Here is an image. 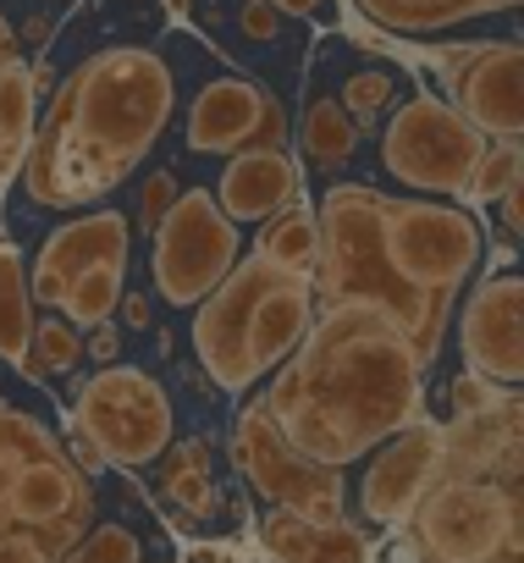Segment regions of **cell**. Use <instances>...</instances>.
I'll return each instance as SVG.
<instances>
[{
	"label": "cell",
	"mask_w": 524,
	"mask_h": 563,
	"mask_svg": "<svg viewBox=\"0 0 524 563\" xmlns=\"http://www.w3.org/2000/svg\"><path fill=\"white\" fill-rule=\"evenodd\" d=\"M271 426L315 464L348 470L425 415V365L376 305H321L304 343L259 393Z\"/></svg>",
	"instance_id": "1"
},
{
	"label": "cell",
	"mask_w": 524,
	"mask_h": 563,
	"mask_svg": "<svg viewBox=\"0 0 524 563\" xmlns=\"http://www.w3.org/2000/svg\"><path fill=\"white\" fill-rule=\"evenodd\" d=\"M171 111L177 73L155 45L122 40L89 51L34 117V139L18 166L29 199L45 210L100 199L144 166L155 139L171 128Z\"/></svg>",
	"instance_id": "2"
},
{
	"label": "cell",
	"mask_w": 524,
	"mask_h": 563,
	"mask_svg": "<svg viewBox=\"0 0 524 563\" xmlns=\"http://www.w3.org/2000/svg\"><path fill=\"white\" fill-rule=\"evenodd\" d=\"M315 310V276L237 254L232 271L193 305V360L221 393L237 398L304 343Z\"/></svg>",
	"instance_id": "3"
},
{
	"label": "cell",
	"mask_w": 524,
	"mask_h": 563,
	"mask_svg": "<svg viewBox=\"0 0 524 563\" xmlns=\"http://www.w3.org/2000/svg\"><path fill=\"white\" fill-rule=\"evenodd\" d=\"M376 188L365 183H332L321 194V210H315V227H321V265H315V305H376L387 310L409 343H414V360L431 371L442 343H447V327L403 288L392 276V265L381 260L376 249Z\"/></svg>",
	"instance_id": "4"
},
{
	"label": "cell",
	"mask_w": 524,
	"mask_h": 563,
	"mask_svg": "<svg viewBox=\"0 0 524 563\" xmlns=\"http://www.w3.org/2000/svg\"><path fill=\"white\" fill-rule=\"evenodd\" d=\"M376 249L392 265V276L442 321L453 327V310L486 260V232L469 216V205L453 199H376Z\"/></svg>",
	"instance_id": "5"
},
{
	"label": "cell",
	"mask_w": 524,
	"mask_h": 563,
	"mask_svg": "<svg viewBox=\"0 0 524 563\" xmlns=\"http://www.w3.org/2000/svg\"><path fill=\"white\" fill-rule=\"evenodd\" d=\"M414 563H519V481L436 475L403 519Z\"/></svg>",
	"instance_id": "6"
},
{
	"label": "cell",
	"mask_w": 524,
	"mask_h": 563,
	"mask_svg": "<svg viewBox=\"0 0 524 563\" xmlns=\"http://www.w3.org/2000/svg\"><path fill=\"white\" fill-rule=\"evenodd\" d=\"M486 144L491 139H480L442 95L409 89L387 111L376 150H381V172L398 177L409 194H420V199H453L458 205V194H464L475 161L486 155Z\"/></svg>",
	"instance_id": "7"
},
{
	"label": "cell",
	"mask_w": 524,
	"mask_h": 563,
	"mask_svg": "<svg viewBox=\"0 0 524 563\" xmlns=\"http://www.w3.org/2000/svg\"><path fill=\"white\" fill-rule=\"evenodd\" d=\"M73 431H83L105 464L144 470L171 448V398L138 365H100L73 398Z\"/></svg>",
	"instance_id": "8"
},
{
	"label": "cell",
	"mask_w": 524,
	"mask_h": 563,
	"mask_svg": "<svg viewBox=\"0 0 524 563\" xmlns=\"http://www.w3.org/2000/svg\"><path fill=\"white\" fill-rule=\"evenodd\" d=\"M149 238V276L171 310H193L243 254V232L221 216L210 188H182Z\"/></svg>",
	"instance_id": "9"
},
{
	"label": "cell",
	"mask_w": 524,
	"mask_h": 563,
	"mask_svg": "<svg viewBox=\"0 0 524 563\" xmlns=\"http://www.w3.org/2000/svg\"><path fill=\"white\" fill-rule=\"evenodd\" d=\"M232 464L271 508H288V514H304V519H343V503H348L343 470L304 459L271 426V415L259 409V398H248L232 420Z\"/></svg>",
	"instance_id": "10"
},
{
	"label": "cell",
	"mask_w": 524,
	"mask_h": 563,
	"mask_svg": "<svg viewBox=\"0 0 524 563\" xmlns=\"http://www.w3.org/2000/svg\"><path fill=\"white\" fill-rule=\"evenodd\" d=\"M442 100L491 144L524 139V51L519 40H475L442 56Z\"/></svg>",
	"instance_id": "11"
},
{
	"label": "cell",
	"mask_w": 524,
	"mask_h": 563,
	"mask_svg": "<svg viewBox=\"0 0 524 563\" xmlns=\"http://www.w3.org/2000/svg\"><path fill=\"white\" fill-rule=\"evenodd\" d=\"M182 139L193 155H237V150H288L282 100L243 73H215L199 84Z\"/></svg>",
	"instance_id": "12"
},
{
	"label": "cell",
	"mask_w": 524,
	"mask_h": 563,
	"mask_svg": "<svg viewBox=\"0 0 524 563\" xmlns=\"http://www.w3.org/2000/svg\"><path fill=\"white\" fill-rule=\"evenodd\" d=\"M458 354L464 371L491 387L524 382V282L519 271H486L458 310Z\"/></svg>",
	"instance_id": "13"
},
{
	"label": "cell",
	"mask_w": 524,
	"mask_h": 563,
	"mask_svg": "<svg viewBox=\"0 0 524 563\" xmlns=\"http://www.w3.org/2000/svg\"><path fill=\"white\" fill-rule=\"evenodd\" d=\"M365 459L370 464H365V481H359V525L398 530L409 519V508L425 497V486L442 475V426L420 415Z\"/></svg>",
	"instance_id": "14"
},
{
	"label": "cell",
	"mask_w": 524,
	"mask_h": 563,
	"mask_svg": "<svg viewBox=\"0 0 524 563\" xmlns=\"http://www.w3.org/2000/svg\"><path fill=\"white\" fill-rule=\"evenodd\" d=\"M127 249H133V232H127V216L122 210H83L73 221H62L34 265H29V299L34 310H56L62 294L73 288V276L94 271V265H127Z\"/></svg>",
	"instance_id": "15"
},
{
	"label": "cell",
	"mask_w": 524,
	"mask_h": 563,
	"mask_svg": "<svg viewBox=\"0 0 524 563\" xmlns=\"http://www.w3.org/2000/svg\"><path fill=\"white\" fill-rule=\"evenodd\" d=\"M519 437H524V404H519V387H508L491 409L453 415V426H442V475L519 481Z\"/></svg>",
	"instance_id": "16"
},
{
	"label": "cell",
	"mask_w": 524,
	"mask_h": 563,
	"mask_svg": "<svg viewBox=\"0 0 524 563\" xmlns=\"http://www.w3.org/2000/svg\"><path fill=\"white\" fill-rule=\"evenodd\" d=\"M215 205H221V216L243 232L248 221L259 227L271 210H282V205H293L299 194H304V177H299V166H293V155L288 150H237V155H226V166L215 172Z\"/></svg>",
	"instance_id": "17"
},
{
	"label": "cell",
	"mask_w": 524,
	"mask_h": 563,
	"mask_svg": "<svg viewBox=\"0 0 524 563\" xmlns=\"http://www.w3.org/2000/svg\"><path fill=\"white\" fill-rule=\"evenodd\" d=\"M259 547L271 563H370V530L343 519H304L288 508H271L259 519Z\"/></svg>",
	"instance_id": "18"
},
{
	"label": "cell",
	"mask_w": 524,
	"mask_h": 563,
	"mask_svg": "<svg viewBox=\"0 0 524 563\" xmlns=\"http://www.w3.org/2000/svg\"><path fill=\"white\" fill-rule=\"evenodd\" d=\"M519 0H354V12L387 34L420 40V34H442L453 23L469 18H491V12H513Z\"/></svg>",
	"instance_id": "19"
},
{
	"label": "cell",
	"mask_w": 524,
	"mask_h": 563,
	"mask_svg": "<svg viewBox=\"0 0 524 563\" xmlns=\"http://www.w3.org/2000/svg\"><path fill=\"white\" fill-rule=\"evenodd\" d=\"M293 139H299V155H304V166L310 172H321V177H332V172H343L354 155H359V128H354V117L315 84L310 95H304V117H299V128H293Z\"/></svg>",
	"instance_id": "20"
},
{
	"label": "cell",
	"mask_w": 524,
	"mask_h": 563,
	"mask_svg": "<svg viewBox=\"0 0 524 563\" xmlns=\"http://www.w3.org/2000/svg\"><path fill=\"white\" fill-rule=\"evenodd\" d=\"M254 254H259V260H271V265H282V271L315 276V265H321V227H315V205L299 194L293 205L271 210L266 221H259Z\"/></svg>",
	"instance_id": "21"
},
{
	"label": "cell",
	"mask_w": 524,
	"mask_h": 563,
	"mask_svg": "<svg viewBox=\"0 0 524 563\" xmlns=\"http://www.w3.org/2000/svg\"><path fill=\"white\" fill-rule=\"evenodd\" d=\"M409 89H403V73L398 67H387V62H376V56H365V62H348L343 67V78H337V89H332V100L354 117V128L359 133H370L398 100H403Z\"/></svg>",
	"instance_id": "22"
},
{
	"label": "cell",
	"mask_w": 524,
	"mask_h": 563,
	"mask_svg": "<svg viewBox=\"0 0 524 563\" xmlns=\"http://www.w3.org/2000/svg\"><path fill=\"white\" fill-rule=\"evenodd\" d=\"M34 299H29V265L12 243H0V360L23 365L29 332H34Z\"/></svg>",
	"instance_id": "23"
},
{
	"label": "cell",
	"mask_w": 524,
	"mask_h": 563,
	"mask_svg": "<svg viewBox=\"0 0 524 563\" xmlns=\"http://www.w3.org/2000/svg\"><path fill=\"white\" fill-rule=\"evenodd\" d=\"M155 464H160L166 497H171L182 514H193V519L215 514V481H210V448H204V442H171Z\"/></svg>",
	"instance_id": "24"
},
{
	"label": "cell",
	"mask_w": 524,
	"mask_h": 563,
	"mask_svg": "<svg viewBox=\"0 0 524 563\" xmlns=\"http://www.w3.org/2000/svg\"><path fill=\"white\" fill-rule=\"evenodd\" d=\"M122 271H127V265H94V271L73 276V288L62 294L56 316H62L73 332H89V327L111 321L116 305H122Z\"/></svg>",
	"instance_id": "25"
},
{
	"label": "cell",
	"mask_w": 524,
	"mask_h": 563,
	"mask_svg": "<svg viewBox=\"0 0 524 563\" xmlns=\"http://www.w3.org/2000/svg\"><path fill=\"white\" fill-rule=\"evenodd\" d=\"M83 360V338L51 310V316H34V332H29V354H23V376L29 382H51L62 371H73Z\"/></svg>",
	"instance_id": "26"
},
{
	"label": "cell",
	"mask_w": 524,
	"mask_h": 563,
	"mask_svg": "<svg viewBox=\"0 0 524 563\" xmlns=\"http://www.w3.org/2000/svg\"><path fill=\"white\" fill-rule=\"evenodd\" d=\"M56 431H45L34 415H23V409H12L7 398H0V525H12L7 519V486H12V470L34 453V448H45Z\"/></svg>",
	"instance_id": "27"
},
{
	"label": "cell",
	"mask_w": 524,
	"mask_h": 563,
	"mask_svg": "<svg viewBox=\"0 0 524 563\" xmlns=\"http://www.w3.org/2000/svg\"><path fill=\"white\" fill-rule=\"evenodd\" d=\"M519 177H524L519 144H486V155L475 161V172H469L458 205H497V194H502L508 183H519Z\"/></svg>",
	"instance_id": "28"
},
{
	"label": "cell",
	"mask_w": 524,
	"mask_h": 563,
	"mask_svg": "<svg viewBox=\"0 0 524 563\" xmlns=\"http://www.w3.org/2000/svg\"><path fill=\"white\" fill-rule=\"evenodd\" d=\"M144 558V547H138V536L127 530V525H89L73 547H67V558L62 563H138Z\"/></svg>",
	"instance_id": "29"
},
{
	"label": "cell",
	"mask_w": 524,
	"mask_h": 563,
	"mask_svg": "<svg viewBox=\"0 0 524 563\" xmlns=\"http://www.w3.org/2000/svg\"><path fill=\"white\" fill-rule=\"evenodd\" d=\"M232 29H237L243 45L266 51V45H282L288 18L277 12V0H237V7H232Z\"/></svg>",
	"instance_id": "30"
},
{
	"label": "cell",
	"mask_w": 524,
	"mask_h": 563,
	"mask_svg": "<svg viewBox=\"0 0 524 563\" xmlns=\"http://www.w3.org/2000/svg\"><path fill=\"white\" fill-rule=\"evenodd\" d=\"M67 547H56L51 536L40 530H23V525H0V563H62Z\"/></svg>",
	"instance_id": "31"
},
{
	"label": "cell",
	"mask_w": 524,
	"mask_h": 563,
	"mask_svg": "<svg viewBox=\"0 0 524 563\" xmlns=\"http://www.w3.org/2000/svg\"><path fill=\"white\" fill-rule=\"evenodd\" d=\"M177 194H182V188H177V177H171V172H149V177H144V188H138V227H144V232H155V227H160V216L177 205Z\"/></svg>",
	"instance_id": "32"
},
{
	"label": "cell",
	"mask_w": 524,
	"mask_h": 563,
	"mask_svg": "<svg viewBox=\"0 0 524 563\" xmlns=\"http://www.w3.org/2000/svg\"><path fill=\"white\" fill-rule=\"evenodd\" d=\"M502 393H508V387H491V382L475 376V371H464V376L447 382V404H453V415H480V409H491Z\"/></svg>",
	"instance_id": "33"
},
{
	"label": "cell",
	"mask_w": 524,
	"mask_h": 563,
	"mask_svg": "<svg viewBox=\"0 0 524 563\" xmlns=\"http://www.w3.org/2000/svg\"><path fill=\"white\" fill-rule=\"evenodd\" d=\"M78 338H83V360H94V371H100V365H116L122 343H116V327H111V321H100V327H89V332H78Z\"/></svg>",
	"instance_id": "34"
},
{
	"label": "cell",
	"mask_w": 524,
	"mask_h": 563,
	"mask_svg": "<svg viewBox=\"0 0 524 563\" xmlns=\"http://www.w3.org/2000/svg\"><path fill=\"white\" fill-rule=\"evenodd\" d=\"M497 205H502V232H508V243H519V227H524V177L508 183V188L497 194Z\"/></svg>",
	"instance_id": "35"
},
{
	"label": "cell",
	"mask_w": 524,
	"mask_h": 563,
	"mask_svg": "<svg viewBox=\"0 0 524 563\" xmlns=\"http://www.w3.org/2000/svg\"><path fill=\"white\" fill-rule=\"evenodd\" d=\"M62 448H67V459H73V464H78L83 475H100V470H105L100 448H94V442H89L83 431H73V426H67V442H62Z\"/></svg>",
	"instance_id": "36"
},
{
	"label": "cell",
	"mask_w": 524,
	"mask_h": 563,
	"mask_svg": "<svg viewBox=\"0 0 524 563\" xmlns=\"http://www.w3.org/2000/svg\"><path fill=\"white\" fill-rule=\"evenodd\" d=\"M116 310H127V327H138V332L149 327V299H144V294H122Z\"/></svg>",
	"instance_id": "37"
},
{
	"label": "cell",
	"mask_w": 524,
	"mask_h": 563,
	"mask_svg": "<svg viewBox=\"0 0 524 563\" xmlns=\"http://www.w3.org/2000/svg\"><path fill=\"white\" fill-rule=\"evenodd\" d=\"M277 12H282V18H315L321 0H277Z\"/></svg>",
	"instance_id": "38"
},
{
	"label": "cell",
	"mask_w": 524,
	"mask_h": 563,
	"mask_svg": "<svg viewBox=\"0 0 524 563\" xmlns=\"http://www.w3.org/2000/svg\"><path fill=\"white\" fill-rule=\"evenodd\" d=\"M7 62H18V34H12L7 18H0V67H7Z\"/></svg>",
	"instance_id": "39"
},
{
	"label": "cell",
	"mask_w": 524,
	"mask_h": 563,
	"mask_svg": "<svg viewBox=\"0 0 524 563\" xmlns=\"http://www.w3.org/2000/svg\"><path fill=\"white\" fill-rule=\"evenodd\" d=\"M138 563H144V558H138Z\"/></svg>",
	"instance_id": "40"
}]
</instances>
